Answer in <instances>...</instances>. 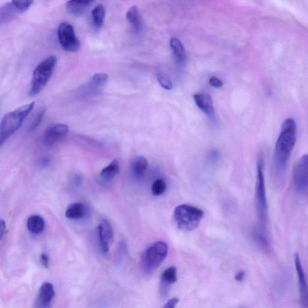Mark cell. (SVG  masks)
<instances>
[{"instance_id":"e0dca14e","label":"cell","mask_w":308,"mask_h":308,"mask_svg":"<svg viewBox=\"0 0 308 308\" xmlns=\"http://www.w3.org/2000/svg\"><path fill=\"white\" fill-rule=\"evenodd\" d=\"M120 165L117 160H114L101 171L100 177L104 183H110L119 174Z\"/></svg>"},{"instance_id":"4fadbf2b","label":"cell","mask_w":308,"mask_h":308,"mask_svg":"<svg viewBox=\"0 0 308 308\" xmlns=\"http://www.w3.org/2000/svg\"><path fill=\"white\" fill-rule=\"evenodd\" d=\"M177 281V269L174 266L168 268L163 272L160 283V294L166 297L169 293V288L172 284Z\"/></svg>"},{"instance_id":"8992f818","label":"cell","mask_w":308,"mask_h":308,"mask_svg":"<svg viewBox=\"0 0 308 308\" xmlns=\"http://www.w3.org/2000/svg\"><path fill=\"white\" fill-rule=\"evenodd\" d=\"M255 201L260 226L265 228L268 220V208L266 184L264 174V160L263 157H259L257 162V176L256 191H255Z\"/></svg>"},{"instance_id":"9c48e42d","label":"cell","mask_w":308,"mask_h":308,"mask_svg":"<svg viewBox=\"0 0 308 308\" xmlns=\"http://www.w3.org/2000/svg\"><path fill=\"white\" fill-rule=\"evenodd\" d=\"M294 263L298 279L300 303L302 307H308V283L298 254H295Z\"/></svg>"},{"instance_id":"30bf717a","label":"cell","mask_w":308,"mask_h":308,"mask_svg":"<svg viewBox=\"0 0 308 308\" xmlns=\"http://www.w3.org/2000/svg\"><path fill=\"white\" fill-rule=\"evenodd\" d=\"M98 233L101 251L107 254L114 238L113 230L109 221L105 219L101 221L98 227Z\"/></svg>"},{"instance_id":"f1b7e54d","label":"cell","mask_w":308,"mask_h":308,"mask_svg":"<svg viewBox=\"0 0 308 308\" xmlns=\"http://www.w3.org/2000/svg\"><path fill=\"white\" fill-rule=\"evenodd\" d=\"M209 85L215 88H220L223 86V83L216 76H211L209 80Z\"/></svg>"},{"instance_id":"ffe728a7","label":"cell","mask_w":308,"mask_h":308,"mask_svg":"<svg viewBox=\"0 0 308 308\" xmlns=\"http://www.w3.org/2000/svg\"><path fill=\"white\" fill-rule=\"evenodd\" d=\"M126 18L135 32H138L142 28V19L136 6H132L127 12Z\"/></svg>"},{"instance_id":"5b68a950","label":"cell","mask_w":308,"mask_h":308,"mask_svg":"<svg viewBox=\"0 0 308 308\" xmlns=\"http://www.w3.org/2000/svg\"><path fill=\"white\" fill-rule=\"evenodd\" d=\"M204 215V212L201 209L187 204L177 206L174 214L178 228L184 231L196 229Z\"/></svg>"},{"instance_id":"2e32d148","label":"cell","mask_w":308,"mask_h":308,"mask_svg":"<svg viewBox=\"0 0 308 308\" xmlns=\"http://www.w3.org/2000/svg\"><path fill=\"white\" fill-rule=\"evenodd\" d=\"M130 168L133 177L136 179H140L143 177L148 168V162L145 157L138 156L132 160Z\"/></svg>"},{"instance_id":"8fae6325","label":"cell","mask_w":308,"mask_h":308,"mask_svg":"<svg viewBox=\"0 0 308 308\" xmlns=\"http://www.w3.org/2000/svg\"><path fill=\"white\" fill-rule=\"evenodd\" d=\"M68 125L57 124L50 126L45 131L44 141L47 145H52L68 133Z\"/></svg>"},{"instance_id":"ac0fdd59","label":"cell","mask_w":308,"mask_h":308,"mask_svg":"<svg viewBox=\"0 0 308 308\" xmlns=\"http://www.w3.org/2000/svg\"><path fill=\"white\" fill-rule=\"evenodd\" d=\"M170 47L177 63L184 64L186 60V53L180 40L177 38H172L170 41Z\"/></svg>"},{"instance_id":"52a82bcc","label":"cell","mask_w":308,"mask_h":308,"mask_svg":"<svg viewBox=\"0 0 308 308\" xmlns=\"http://www.w3.org/2000/svg\"><path fill=\"white\" fill-rule=\"evenodd\" d=\"M58 38L61 47L69 52L78 51L80 42L75 35L74 29L70 24L64 22L60 24L58 29Z\"/></svg>"},{"instance_id":"ba28073f","label":"cell","mask_w":308,"mask_h":308,"mask_svg":"<svg viewBox=\"0 0 308 308\" xmlns=\"http://www.w3.org/2000/svg\"><path fill=\"white\" fill-rule=\"evenodd\" d=\"M293 184L298 193L308 195V154L301 157L295 166Z\"/></svg>"},{"instance_id":"44dd1931","label":"cell","mask_w":308,"mask_h":308,"mask_svg":"<svg viewBox=\"0 0 308 308\" xmlns=\"http://www.w3.org/2000/svg\"><path fill=\"white\" fill-rule=\"evenodd\" d=\"M86 209L82 203H74L67 208L65 215L67 218L73 220L81 219L85 216Z\"/></svg>"},{"instance_id":"83f0119b","label":"cell","mask_w":308,"mask_h":308,"mask_svg":"<svg viewBox=\"0 0 308 308\" xmlns=\"http://www.w3.org/2000/svg\"><path fill=\"white\" fill-rule=\"evenodd\" d=\"M45 113V110H43L41 111V112H40L38 114V115H37L35 119V121H33L32 125H31V127L29 129L30 132H33V131H35V129L38 127V126H39V125L41 124V123L42 121V119L43 118H44Z\"/></svg>"},{"instance_id":"7a4b0ae2","label":"cell","mask_w":308,"mask_h":308,"mask_svg":"<svg viewBox=\"0 0 308 308\" xmlns=\"http://www.w3.org/2000/svg\"><path fill=\"white\" fill-rule=\"evenodd\" d=\"M35 103L24 105L3 117L0 125V146H2L22 125L24 120L32 112Z\"/></svg>"},{"instance_id":"5bb4252c","label":"cell","mask_w":308,"mask_h":308,"mask_svg":"<svg viewBox=\"0 0 308 308\" xmlns=\"http://www.w3.org/2000/svg\"><path fill=\"white\" fill-rule=\"evenodd\" d=\"M94 2L95 0H69L66 3V9L69 14L79 16L85 14Z\"/></svg>"},{"instance_id":"e575fe53","label":"cell","mask_w":308,"mask_h":308,"mask_svg":"<svg viewBox=\"0 0 308 308\" xmlns=\"http://www.w3.org/2000/svg\"><path fill=\"white\" fill-rule=\"evenodd\" d=\"M82 177L80 175H76L74 178V183L76 186H80L82 184Z\"/></svg>"},{"instance_id":"f546056e","label":"cell","mask_w":308,"mask_h":308,"mask_svg":"<svg viewBox=\"0 0 308 308\" xmlns=\"http://www.w3.org/2000/svg\"><path fill=\"white\" fill-rule=\"evenodd\" d=\"M179 298L177 297H174L171 299L169 300L165 304V308H175L177 306L178 303H179Z\"/></svg>"},{"instance_id":"1f68e13d","label":"cell","mask_w":308,"mask_h":308,"mask_svg":"<svg viewBox=\"0 0 308 308\" xmlns=\"http://www.w3.org/2000/svg\"><path fill=\"white\" fill-rule=\"evenodd\" d=\"M6 230V224L5 220L1 219L0 220V233H1V235H0V237H1V240L3 239V237H4L5 232Z\"/></svg>"},{"instance_id":"d6a6232c","label":"cell","mask_w":308,"mask_h":308,"mask_svg":"<svg viewBox=\"0 0 308 308\" xmlns=\"http://www.w3.org/2000/svg\"><path fill=\"white\" fill-rule=\"evenodd\" d=\"M246 276V273L243 271H240L235 276V279L237 281L242 282L245 279Z\"/></svg>"},{"instance_id":"484cf974","label":"cell","mask_w":308,"mask_h":308,"mask_svg":"<svg viewBox=\"0 0 308 308\" xmlns=\"http://www.w3.org/2000/svg\"><path fill=\"white\" fill-rule=\"evenodd\" d=\"M167 189V185L163 179H158L154 181L152 184L151 190L154 196H159L164 194Z\"/></svg>"},{"instance_id":"9a60e30c","label":"cell","mask_w":308,"mask_h":308,"mask_svg":"<svg viewBox=\"0 0 308 308\" xmlns=\"http://www.w3.org/2000/svg\"><path fill=\"white\" fill-rule=\"evenodd\" d=\"M194 100L200 109L209 116L214 113L213 101L210 95L207 94L199 93L193 95Z\"/></svg>"},{"instance_id":"4316f807","label":"cell","mask_w":308,"mask_h":308,"mask_svg":"<svg viewBox=\"0 0 308 308\" xmlns=\"http://www.w3.org/2000/svg\"><path fill=\"white\" fill-rule=\"evenodd\" d=\"M157 80H158L160 85H161L163 88L166 89V90H171L172 88H173L172 83L168 77L164 75L159 74L157 75Z\"/></svg>"},{"instance_id":"cb8c5ba5","label":"cell","mask_w":308,"mask_h":308,"mask_svg":"<svg viewBox=\"0 0 308 308\" xmlns=\"http://www.w3.org/2000/svg\"><path fill=\"white\" fill-rule=\"evenodd\" d=\"M109 79V76L107 73H97L92 76L90 83L91 88H94V90H98L97 89L102 88L107 84Z\"/></svg>"},{"instance_id":"836d02e7","label":"cell","mask_w":308,"mask_h":308,"mask_svg":"<svg viewBox=\"0 0 308 308\" xmlns=\"http://www.w3.org/2000/svg\"><path fill=\"white\" fill-rule=\"evenodd\" d=\"M51 163V160L50 158H48V157H45L42 159L41 162V164L43 167H47L49 165H50Z\"/></svg>"},{"instance_id":"603a6c76","label":"cell","mask_w":308,"mask_h":308,"mask_svg":"<svg viewBox=\"0 0 308 308\" xmlns=\"http://www.w3.org/2000/svg\"><path fill=\"white\" fill-rule=\"evenodd\" d=\"M92 15L95 27L98 29H101L104 25L105 17H106V9L104 6L99 5L95 7L92 11Z\"/></svg>"},{"instance_id":"7402d4cb","label":"cell","mask_w":308,"mask_h":308,"mask_svg":"<svg viewBox=\"0 0 308 308\" xmlns=\"http://www.w3.org/2000/svg\"><path fill=\"white\" fill-rule=\"evenodd\" d=\"M253 237L257 245L264 250H269L270 248V242L269 238L267 236L265 228L260 226L259 228L255 230Z\"/></svg>"},{"instance_id":"6da1fadb","label":"cell","mask_w":308,"mask_h":308,"mask_svg":"<svg viewBox=\"0 0 308 308\" xmlns=\"http://www.w3.org/2000/svg\"><path fill=\"white\" fill-rule=\"evenodd\" d=\"M297 138V125L294 120L286 119L275 146V163L277 171L282 173L285 170Z\"/></svg>"},{"instance_id":"d4e9b609","label":"cell","mask_w":308,"mask_h":308,"mask_svg":"<svg viewBox=\"0 0 308 308\" xmlns=\"http://www.w3.org/2000/svg\"><path fill=\"white\" fill-rule=\"evenodd\" d=\"M33 0H12L11 5L17 12H24L32 6Z\"/></svg>"},{"instance_id":"277c9868","label":"cell","mask_w":308,"mask_h":308,"mask_svg":"<svg viewBox=\"0 0 308 308\" xmlns=\"http://www.w3.org/2000/svg\"><path fill=\"white\" fill-rule=\"evenodd\" d=\"M57 61V57L52 55L41 61L37 66L34 70L31 82L29 92L30 97L37 96L45 88L54 72Z\"/></svg>"},{"instance_id":"3957f363","label":"cell","mask_w":308,"mask_h":308,"mask_svg":"<svg viewBox=\"0 0 308 308\" xmlns=\"http://www.w3.org/2000/svg\"><path fill=\"white\" fill-rule=\"evenodd\" d=\"M168 251V245L163 242H157L149 246L140 257V267L144 275H152L167 257Z\"/></svg>"},{"instance_id":"d6986e66","label":"cell","mask_w":308,"mask_h":308,"mask_svg":"<svg viewBox=\"0 0 308 308\" xmlns=\"http://www.w3.org/2000/svg\"><path fill=\"white\" fill-rule=\"evenodd\" d=\"M27 227L31 233L40 234L43 233L45 228V221L39 215H33L28 218Z\"/></svg>"},{"instance_id":"7c38bea8","label":"cell","mask_w":308,"mask_h":308,"mask_svg":"<svg viewBox=\"0 0 308 308\" xmlns=\"http://www.w3.org/2000/svg\"><path fill=\"white\" fill-rule=\"evenodd\" d=\"M54 297L55 290L53 285L50 282H44L39 289L37 304L39 307H50Z\"/></svg>"},{"instance_id":"4dcf8cb0","label":"cell","mask_w":308,"mask_h":308,"mask_svg":"<svg viewBox=\"0 0 308 308\" xmlns=\"http://www.w3.org/2000/svg\"><path fill=\"white\" fill-rule=\"evenodd\" d=\"M40 262H41V264L43 267L45 268V269H48L49 264H50V260H49V257L47 254L45 253L42 254L41 257H40Z\"/></svg>"}]
</instances>
